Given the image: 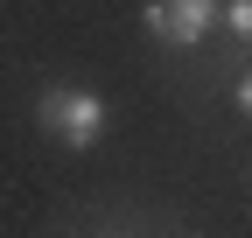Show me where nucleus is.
<instances>
[{"label": "nucleus", "instance_id": "f257e3e1", "mask_svg": "<svg viewBox=\"0 0 252 238\" xmlns=\"http://www.w3.org/2000/svg\"><path fill=\"white\" fill-rule=\"evenodd\" d=\"M35 119H42V133L56 147H70V154H91V147L105 140L112 126V105L98 91H84V84H49V91L35 98Z\"/></svg>", "mask_w": 252, "mask_h": 238}, {"label": "nucleus", "instance_id": "f03ea898", "mask_svg": "<svg viewBox=\"0 0 252 238\" xmlns=\"http://www.w3.org/2000/svg\"><path fill=\"white\" fill-rule=\"evenodd\" d=\"M140 28L161 49H196L210 28H217V0H147V7H140Z\"/></svg>", "mask_w": 252, "mask_h": 238}, {"label": "nucleus", "instance_id": "7ed1b4c3", "mask_svg": "<svg viewBox=\"0 0 252 238\" xmlns=\"http://www.w3.org/2000/svg\"><path fill=\"white\" fill-rule=\"evenodd\" d=\"M217 28H231V35L245 42L252 35V0H217Z\"/></svg>", "mask_w": 252, "mask_h": 238}, {"label": "nucleus", "instance_id": "20e7f679", "mask_svg": "<svg viewBox=\"0 0 252 238\" xmlns=\"http://www.w3.org/2000/svg\"><path fill=\"white\" fill-rule=\"evenodd\" d=\"M224 91H231V112H238V119H245V112H252V77H245V70H238V77H231V84H224Z\"/></svg>", "mask_w": 252, "mask_h": 238}]
</instances>
